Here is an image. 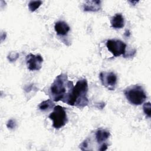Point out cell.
I'll list each match as a JSON object with an SVG mask.
<instances>
[{
	"mask_svg": "<svg viewBox=\"0 0 151 151\" xmlns=\"http://www.w3.org/2000/svg\"><path fill=\"white\" fill-rule=\"evenodd\" d=\"M42 3L41 1H31L28 5L29 9L31 12H34L41 6Z\"/></svg>",
	"mask_w": 151,
	"mask_h": 151,
	"instance_id": "4fadbf2b",
	"label": "cell"
},
{
	"mask_svg": "<svg viewBox=\"0 0 151 151\" xmlns=\"http://www.w3.org/2000/svg\"><path fill=\"white\" fill-rule=\"evenodd\" d=\"M43 58L40 54H29L26 57L27 68L30 71L40 70L42 67Z\"/></svg>",
	"mask_w": 151,
	"mask_h": 151,
	"instance_id": "52a82bcc",
	"label": "cell"
},
{
	"mask_svg": "<svg viewBox=\"0 0 151 151\" xmlns=\"http://www.w3.org/2000/svg\"><path fill=\"white\" fill-rule=\"evenodd\" d=\"M49 118L52 120V126L57 129L64 126L68 121L65 109L59 105L54 106L53 111L49 115Z\"/></svg>",
	"mask_w": 151,
	"mask_h": 151,
	"instance_id": "277c9868",
	"label": "cell"
},
{
	"mask_svg": "<svg viewBox=\"0 0 151 151\" xmlns=\"http://www.w3.org/2000/svg\"><path fill=\"white\" fill-rule=\"evenodd\" d=\"M110 136V133L109 131L103 129H99L96 130L95 133L96 140L97 142L100 145L104 143L105 141L109 139Z\"/></svg>",
	"mask_w": 151,
	"mask_h": 151,
	"instance_id": "30bf717a",
	"label": "cell"
},
{
	"mask_svg": "<svg viewBox=\"0 0 151 151\" xmlns=\"http://www.w3.org/2000/svg\"><path fill=\"white\" fill-rule=\"evenodd\" d=\"M143 111H144L145 114L148 117H150V115H151V106H150V103L149 101L147 102V103H145L143 104Z\"/></svg>",
	"mask_w": 151,
	"mask_h": 151,
	"instance_id": "5bb4252c",
	"label": "cell"
},
{
	"mask_svg": "<svg viewBox=\"0 0 151 151\" xmlns=\"http://www.w3.org/2000/svg\"><path fill=\"white\" fill-rule=\"evenodd\" d=\"M18 57H19L18 53H17V52H11L8 55L7 58L10 61L13 62V61H15L18 58Z\"/></svg>",
	"mask_w": 151,
	"mask_h": 151,
	"instance_id": "9a60e30c",
	"label": "cell"
},
{
	"mask_svg": "<svg viewBox=\"0 0 151 151\" xmlns=\"http://www.w3.org/2000/svg\"><path fill=\"white\" fill-rule=\"evenodd\" d=\"M107 149V145L104 142L100 145V147L99 148V150L101 151H103V150H106Z\"/></svg>",
	"mask_w": 151,
	"mask_h": 151,
	"instance_id": "e0dca14e",
	"label": "cell"
},
{
	"mask_svg": "<svg viewBox=\"0 0 151 151\" xmlns=\"http://www.w3.org/2000/svg\"><path fill=\"white\" fill-rule=\"evenodd\" d=\"M54 29L57 35L63 36L67 34L68 31L70 30V27L65 22L60 21L55 22Z\"/></svg>",
	"mask_w": 151,
	"mask_h": 151,
	"instance_id": "ba28073f",
	"label": "cell"
},
{
	"mask_svg": "<svg viewBox=\"0 0 151 151\" xmlns=\"http://www.w3.org/2000/svg\"><path fill=\"white\" fill-rule=\"evenodd\" d=\"M110 23L112 28L120 29L124 26V19L121 14H116L111 18Z\"/></svg>",
	"mask_w": 151,
	"mask_h": 151,
	"instance_id": "8fae6325",
	"label": "cell"
},
{
	"mask_svg": "<svg viewBox=\"0 0 151 151\" xmlns=\"http://www.w3.org/2000/svg\"><path fill=\"white\" fill-rule=\"evenodd\" d=\"M100 78L103 86L109 90H114L117 84V78L113 72H101Z\"/></svg>",
	"mask_w": 151,
	"mask_h": 151,
	"instance_id": "8992f818",
	"label": "cell"
},
{
	"mask_svg": "<svg viewBox=\"0 0 151 151\" xmlns=\"http://www.w3.org/2000/svg\"><path fill=\"white\" fill-rule=\"evenodd\" d=\"M38 107L40 110H41V111L49 110L51 109L52 107H54V103L52 102L51 100L48 99L41 102L39 104Z\"/></svg>",
	"mask_w": 151,
	"mask_h": 151,
	"instance_id": "7c38bea8",
	"label": "cell"
},
{
	"mask_svg": "<svg viewBox=\"0 0 151 151\" xmlns=\"http://www.w3.org/2000/svg\"><path fill=\"white\" fill-rule=\"evenodd\" d=\"M6 126H7V127L9 128V129H13L15 128V126H16V123H15V122L14 120L11 119V120H9L8 122V123H7V124H6Z\"/></svg>",
	"mask_w": 151,
	"mask_h": 151,
	"instance_id": "2e32d148",
	"label": "cell"
},
{
	"mask_svg": "<svg viewBox=\"0 0 151 151\" xmlns=\"http://www.w3.org/2000/svg\"><path fill=\"white\" fill-rule=\"evenodd\" d=\"M106 47L114 57L125 55L126 44L121 40H109L106 41Z\"/></svg>",
	"mask_w": 151,
	"mask_h": 151,
	"instance_id": "5b68a950",
	"label": "cell"
},
{
	"mask_svg": "<svg viewBox=\"0 0 151 151\" xmlns=\"http://www.w3.org/2000/svg\"><path fill=\"white\" fill-rule=\"evenodd\" d=\"M101 8L100 1H87L83 5V10L84 11L96 12Z\"/></svg>",
	"mask_w": 151,
	"mask_h": 151,
	"instance_id": "9c48e42d",
	"label": "cell"
},
{
	"mask_svg": "<svg viewBox=\"0 0 151 151\" xmlns=\"http://www.w3.org/2000/svg\"><path fill=\"white\" fill-rule=\"evenodd\" d=\"M88 83L85 78L79 80L71 90L65 103L82 109L88 104Z\"/></svg>",
	"mask_w": 151,
	"mask_h": 151,
	"instance_id": "7a4b0ae2",
	"label": "cell"
},
{
	"mask_svg": "<svg viewBox=\"0 0 151 151\" xmlns=\"http://www.w3.org/2000/svg\"><path fill=\"white\" fill-rule=\"evenodd\" d=\"M124 94L127 100L133 105L142 104L146 99V94L140 85H132L124 90Z\"/></svg>",
	"mask_w": 151,
	"mask_h": 151,
	"instance_id": "3957f363",
	"label": "cell"
},
{
	"mask_svg": "<svg viewBox=\"0 0 151 151\" xmlns=\"http://www.w3.org/2000/svg\"><path fill=\"white\" fill-rule=\"evenodd\" d=\"M74 87L72 81H69L65 74L57 76L49 90V95L54 101H62L65 103L71 90Z\"/></svg>",
	"mask_w": 151,
	"mask_h": 151,
	"instance_id": "6da1fadb",
	"label": "cell"
}]
</instances>
